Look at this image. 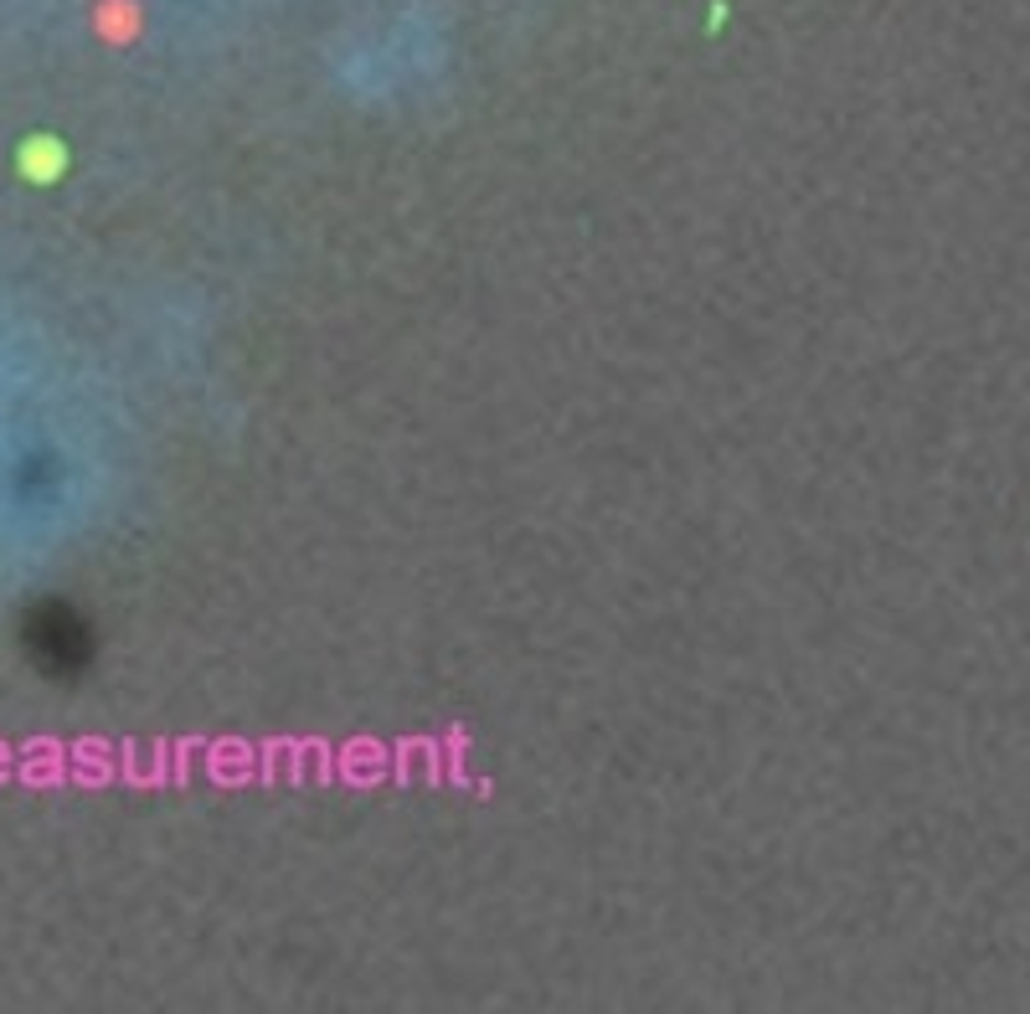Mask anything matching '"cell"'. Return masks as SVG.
<instances>
[{"label": "cell", "mask_w": 1030, "mask_h": 1014, "mask_svg": "<svg viewBox=\"0 0 1030 1014\" xmlns=\"http://www.w3.org/2000/svg\"><path fill=\"white\" fill-rule=\"evenodd\" d=\"M67 165V150L52 134H36V140L21 144V171L32 175V181H57Z\"/></svg>", "instance_id": "6da1fadb"}]
</instances>
